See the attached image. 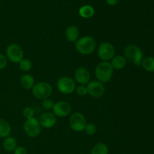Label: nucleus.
<instances>
[{"label":"nucleus","mask_w":154,"mask_h":154,"mask_svg":"<svg viewBox=\"0 0 154 154\" xmlns=\"http://www.w3.org/2000/svg\"><path fill=\"white\" fill-rule=\"evenodd\" d=\"M80 17L84 19H89L94 16L95 14V9L93 6L89 5H85L81 7L78 11Z\"/></svg>","instance_id":"18"},{"label":"nucleus","mask_w":154,"mask_h":154,"mask_svg":"<svg viewBox=\"0 0 154 154\" xmlns=\"http://www.w3.org/2000/svg\"><path fill=\"white\" fill-rule=\"evenodd\" d=\"M32 95L36 99L40 100H45L48 99L53 93L52 86L48 82L42 81L35 84L34 87L32 89Z\"/></svg>","instance_id":"4"},{"label":"nucleus","mask_w":154,"mask_h":154,"mask_svg":"<svg viewBox=\"0 0 154 154\" xmlns=\"http://www.w3.org/2000/svg\"><path fill=\"white\" fill-rule=\"evenodd\" d=\"M34 110L32 108H30V107H26V108H24L23 111V117H25L26 120L34 117Z\"/></svg>","instance_id":"24"},{"label":"nucleus","mask_w":154,"mask_h":154,"mask_svg":"<svg viewBox=\"0 0 154 154\" xmlns=\"http://www.w3.org/2000/svg\"><path fill=\"white\" fill-rule=\"evenodd\" d=\"M98 56L102 61L108 62L115 56V48L110 42H102L98 48Z\"/></svg>","instance_id":"9"},{"label":"nucleus","mask_w":154,"mask_h":154,"mask_svg":"<svg viewBox=\"0 0 154 154\" xmlns=\"http://www.w3.org/2000/svg\"><path fill=\"white\" fill-rule=\"evenodd\" d=\"M87 94L93 98H100L105 94V87L103 83L99 81H90L87 86Z\"/></svg>","instance_id":"10"},{"label":"nucleus","mask_w":154,"mask_h":154,"mask_svg":"<svg viewBox=\"0 0 154 154\" xmlns=\"http://www.w3.org/2000/svg\"><path fill=\"white\" fill-rule=\"evenodd\" d=\"M8 59L4 54H0V69H3L7 66Z\"/></svg>","instance_id":"27"},{"label":"nucleus","mask_w":154,"mask_h":154,"mask_svg":"<svg viewBox=\"0 0 154 154\" xmlns=\"http://www.w3.org/2000/svg\"><path fill=\"white\" fill-rule=\"evenodd\" d=\"M123 57L135 66H140L144 59V54L141 48L135 45H128L123 50Z\"/></svg>","instance_id":"2"},{"label":"nucleus","mask_w":154,"mask_h":154,"mask_svg":"<svg viewBox=\"0 0 154 154\" xmlns=\"http://www.w3.org/2000/svg\"><path fill=\"white\" fill-rule=\"evenodd\" d=\"M23 129L25 133L30 138H36L38 136L42 131L39 120L35 117L28 119L25 121L23 124Z\"/></svg>","instance_id":"6"},{"label":"nucleus","mask_w":154,"mask_h":154,"mask_svg":"<svg viewBox=\"0 0 154 154\" xmlns=\"http://www.w3.org/2000/svg\"><path fill=\"white\" fill-rule=\"evenodd\" d=\"M110 63L112 66L113 69H117V70H121V69H123L126 66V60L123 56H114L112 60H111V63Z\"/></svg>","instance_id":"16"},{"label":"nucleus","mask_w":154,"mask_h":154,"mask_svg":"<svg viewBox=\"0 0 154 154\" xmlns=\"http://www.w3.org/2000/svg\"><path fill=\"white\" fill-rule=\"evenodd\" d=\"M14 154H27V150L23 147H17L16 149L14 150Z\"/></svg>","instance_id":"28"},{"label":"nucleus","mask_w":154,"mask_h":154,"mask_svg":"<svg viewBox=\"0 0 154 154\" xmlns=\"http://www.w3.org/2000/svg\"><path fill=\"white\" fill-rule=\"evenodd\" d=\"M96 130H97V128H96V126L94 124V123H87L85 126V129H84V131H85L86 133L89 135H93L94 134H96Z\"/></svg>","instance_id":"23"},{"label":"nucleus","mask_w":154,"mask_h":154,"mask_svg":"<svg viewBox=\"0 0 154 154\" xmlns=\"http://www.w3.org/2000/svg\"><path fill=\"white\" fill-rule=\"evenodd\" d=\"M114 73V69L109 62L102 61L95 69V75L97 81L102 83H107L111 79Z\"/></svg>","instance_id":"3"},{"label":"nucleus","mask_w":154,"mask_h":154,"mask_svg":"<svg viewBox=\"0 0 154 154\" xmlns=\"http://www.w3.org/2000/svg\"><path fill=\"white\" fill-rule=\"evenodd\" d=\"M75 92H76L77 95L79 96H85L87 94V87L84 85H80L75 89Z\"/></svg>","instance_id":"25"},{"label":"nucleus","mask_w":154,"mask_h":154,"mask_svg":"<svg viewBox=\"0 0 154 154\" xmlns=\"http://www.w3.org/2000/svg\"><path fill=\"white\" fill-rule=\"evenodd\" d=\"M75 80L80 85H86L90 81V74L84 67H80L75 72Z\"/></svg>","instance_id":"13"},{"label":"nucleus","mask_w":154,"mask_h":154,"mask_svg":"<svg viewBox=\"0 0 154 154\" xmlns=\"http://www.w3.org/2000/svg\"><path fill=\"white\" fill-rule=\"evenodd\" d=\"M11 127L10 124L4 119L0 118V138H5L10 136Z\"/></svg>","instance_id":"19"},{"label":"nucleus","mask_w":154,"mask_h":154,"mask_svg":"<svg viewBox=\"0 0 154 154\" xmlns=\"http://www.w3.org/2000/svg\"><path fill=\"white\" fill-rule=\"evenodd\" d=\"M2 147L5 151L14 152V150L17 147V141L14 137L8 136L4 138L2 142Z\"/></svg>","instance_id":"15"},{"label":"nucleus","mask_w":154,"mask_h":154,"mask_svg":"<svg viewBox=\"0 0 154 154\" xmlns=\"http://www.w3.org/2000/svg\"><path fill=\"white\" fill-rule=\"evenodd\" d=\"M86 125H87V120L83 114L80 112H75L71 115L69 119V126L72 130L77 132H81L84 131Z\"/></svg>","instance_id":"8"},{"label":"nucleus","mask_w":154,"mask_h":154,"mask_svg":"<svg viewBox=\"0 0 154 154\" xmlns=\"http://www.w3.org/2000/svg\"><path fill=\"white\" fill-rule=\"evenodd\" d=\"M107 4L110 6H115L120 2V0H105Z\"/></svg>","instance_id":"29"},{"label":"nucleus","mask_w":154,"mask_h":154,"mask_svg":"<svg viewBox=\"0 0 154 154\" xmlns=\"http://www.w3.org/2000/svg\"><path fill=\"white\" fill-rule=\"evenodd\" d=\"M108 147L104 143H98L91 150V154H108Z\"/></svg>","instance_id":"21"},{"label":"nucleus","mask_w":154,"mask_h":154,"mask_svg":"<svg viewBox=\"0 0 154 154\" xmlns=\"http://www.w3.org/2000/svg\"><path fill=\"white\" fill-rule=\"evenodd\" d=\"M57 117L54 115V114L51 112H45L41 115L39 119V123H40L42 127L45 129H51L53 128L57 123Z\"/></svg>","instance_id":"12"},{"label":"nucleus","mask_w":154,"mask_h":154,"mask_svg":"<svg viewBox=\"0 0 154 154\" xmlns=\"http://www.w3.org/2000/svg\"><path fill=\"white\" fill-rule=\"evenodd\" d=\"M57 87L59 91L63 94H71L75 91L76 83L70 77L64 76L57 81Z\"/></svg>","instance_id":"7"},{"label":"nucleus","mask_w":154,"mask_h":154,"mask_svg":"<svg viewBox=\"0 0 154 154\" xmlns=\"http://www.w3.org/2000/svg\"><path fill=\"white\" fill-rule=\"evenodd\" d=\"M20 85L25 90H32V87L35 85V79L32 75H23L20 78Z\"/></svg>","instance_id":"17"},{"label":"nucleus","mask_w":154,"mask_h":154,"mask_svg":"<svg viewBox=\"0 0 154 154\" xmlns=\"http://www.w3.org/2000/svg\"><path fill=\"white\" fill-rule=\"evenodd\" d=\"M96 42L94 38L86 35L80 38L75 42V49L82 55H90L95 51Z\"/></svg>","instance_id":"1"},{"label":"nucleus","mask_w":154,"mask_h":154,"mask_svg":"<svg viewBox=\"0 0 154 154\" xmlns=\"http://www.w3.org/2000/svg\"><path fill=\"white\" fill-rule=\"evenodd\" d=\"M19 67L22 72H29L32 67V63L28 59H23L19 63Z\"/></svg>","instance_id":"22"},{"label":"nucleus","mask_w":154,"mask_h":154,"mask_svg":"<svg viewBox=\"0 0 154 154\" xmlns=\"http://www.w3.org/2000/svg\"><path fill=\"white\" fill-rule=\"evenodd\" d=\"M53 111L56 117H65L70 114L72 111V107L69 102L60 101L54 104L53 107Z\"/></svg>","instance_id":"11"},{"label":"nucleus","mask_w":154,"mask_h":154,"mask_svg":"<svg viewBox=\"0 0 154 154\" xmlns=\"http://www.w3.org/2000/svg\"><path fill=\"white\" fill-rule=\"evenodd\" d=\"M141 66L147 72H154V57H147L143 59Z\"/></svg>","instance_id":"20"},{"label":"nucleus","mask_w":154,"mask_h":154,"mask_svg":"<svg viewBox=\"0 0 154 154\" xmlns=\"http://www.w3.org/2000/svg\"><path fill=\"white\" fill-rule=\"evenodd\" d=\"M80 31L79 29L75 25H71L68 26L66 29V37L67 40L70 42H76L79 38Z\"/></svg>","instance_id":"14"},{"label":"nucleus","mask_w":154,"mask_h":154,"mask_svg":"<svg viewBox=\"0 0 154 154\" xmlns=\"http://www.w3.org/2000/svg\"><path fill=\"white\" fill-rule=\"evenodd\" d=\"M6 57L11 63H19L24 57L23 48L17 44H11L6 48Z\"/></svg>","instance_id":"5"},{"label":"nucleus","mask_w":154,"mask_h":154,"mask_svg":"<svg viewBox=\"0 0 154 154\" xmlns=\"http://www.w3.org/2000/svg\"><path fill=\"white\" fill-rule=\"evenodd\" d=\"M54 105V102H53V100L50 99L49 98H48V99H45V100H43V102H42V106H43V108H45V109L48 110V111H49V110L53 109Z\"/></svg>","instance_id":"26"}]
</instances>
